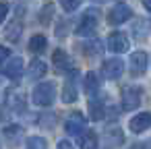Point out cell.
<instances>
[{
	"mask_svg": "<svg viewBox=\"0 0 151 149\" xmlns=\"http://www.w3.org/2000/svg\"><path fill=\"white\" fill-rule=\"evenodd\" d=\"M31 99H33V104L40 106V108L52 106L54 99H56V87H54V83H37V85L33 87Z\"/></svg>",
	"mask_w": 151,
	"mask_h": 149,
	"instance_id": "cell-1",
	"label": "cell"
},
{
	"mask_svg": "<svg viewBox=\"0 0 151 149\" xmlns=\"http://www.w3.org/2000/svg\"><path fill=\"white\" fill-rule=\"evenodd\" d=\"M64 130H66L68 135H73V137H81V135L87 130V120H85V116H83L81 112H73V114L66 118V122H64Z\"/></svg>",
	"mask_w": 151,
	"mask_h": 149,
	"instance_id": "cell-2",
	"label": "cell"
},
{
	"mask_svg": "<svg viewBox=\"0 0 151 149\" xmlns=\"http://www.w3.org/2000/svg\"><path fill=\"white\" fill-rule=\"evenodd\" d=\"M120 99H122V110L132 112L141 104V89L139 87H124L122 93H120Z\"/></svg>",
	"mask_w": 151,
	"mask_h": 149,
	"instance_id": "cell-3",
	"label": "cell"
},
{
	"mask_svg": "<svg viewBox=\"0 0 151 149\" xmlns=\"http://www.w3.org/2000/svg\"><path fill=\"white\" fill-rule=\"evenodd\" d=\"M130 17H132L130 6H126L124 2H118V4H114V6L110 9V13H108V23H110V25H122V23H126Z\"/></svg>",
	"mask_w": 151,
	"mask_h": 149,
	"instance_id": "cell-4",
	"label": "cell"
},
{
	"mask_svg": "<svg viewBox=\"0 0 151 149\" xmlns=\"http://www.w3.org/2000/svg\"><path fill=\"white\" fill-rule=\"evenodd\" d=\"M97 21H99V11L89 9V11L83 15V19H81V23H79V27H77V33H79V35H91V33L95 31V27H97Z\"/></svg>",
	"mask_w": 151,
	"mask_h": 149,
	"instance_id": "cell-5",
	"label": "cell"
},
{
	"mask_svg": "<svg viewBox=\"0 0 151 149\" xmlns=\"http://www.w3.org/2000/svg\"><path fill=\"white\" fill-rule=\"evenodd\" d=\"M124 143V132L120 128H108L101 137V149H118Z\"/></svg>",
	"mask_w": 151,
	"mask_h": 149,
	"instance_id": "cell-6",
	"label": "cell"
},
{
	"mask_svg": "<svg viewBox=\"0 0 151 149\" xmlns=\"http://www.w3.org/2000/svg\"><path fill=\"white\" fill-rule=\"evenodd\" d=\"M149 68V54L143 50H137L130 54V73L132 75H143Z\"/></svg>",
	"mask_w": 151,
	"mask_h": 149,
	"instance_id": "cell-7",
	"label": "cell"
},
{
	"mask_svg": "<svg viewBox=\"0 0 151 149\" xmlns=\"http://www.w3.org/2000/svg\"><path fill=\"white\" fill-rule=\"evenodd\" d=\"M108 50L114 52V54H124L128 50V37L122 31L110 33V37H108Z\"/></svg>",
	"mask_w": 151,
	"mask_h": 149,
	"instance_id": "cell-8",
	"label": "cell"
},
{
	"mask_svg": "<svg viewBox=\"0 0 151 149\" xmlns=\"http://www.w3.org/2000/svg\"><path fill=\"white\" fill-rule=\"evenodd\" d=\"M101 73L106 79H118L124 73V62L120 58H110L101 62Z\"/></svg>",
	"mask_w": 151,
	"mask_h": 149,
	"instance_id": "cell-9",
	"label": "cell"
},
{
	"mask_svg": "<svg viewBox=\"0 0 151 149\" xmlns=\"http://www.w3.org/2000/svg\"><path fill=\"white\" fill-rule=\"evenodd\" d=\"M149 126H151V114H149V112H137V116H132L130 122H128V128H130L134 135L145 132Z\"/></svg>",
	"mask_w": 151,
	"mask_h": 149,
	"instance_id": "cell-10",
	"label": "cell"
},
{
	"mask_svg": "<svg viewBox=\"0 0 151 149\" xmlns=\"http://www.w3.org/2000/svg\"><path fill=\"white\" fill-rule=\"evenodd\" d=\"M23 73V58H11L6 64H4V75L13 81H17Z\"/></svg>",
	"mask_w": 151,
	"mask_h": 149,
	"instance_id": "cell-11",
	"label": "cell"
},
{
	"mask_svg": "<svg viewBox=\"0 0 151 149\" xmlns=\"http://www.w3.org/2000/svg\"><path fill=\"white\" fill-rule=\"evenodd\" d=\"M52 60H54V66L58 71H70V66H73V60L64 50H56L52 54Z\"/></svg>",
	"mask_w": 151,
	"mask_h": 149,
	"instance_id": "cell-12",
	"label": "cell"
},
{
	"mask_svg": "<svg viewBox=\"0 0 151 149\" xmlns=\"http://www.w3.org/2000/svg\"><path fill=\"white\" fill-rule=\"evenodd\" d=\"M46 73H48V66H46L44 60L35 58V60L29 62V68H27V77H29V79H42Z\"/></svg>",
	"mask_w": 151,
	"mask_h": 149,
	"instance_id": "cell-13",
	"label": "cell"
},
{
	"mask_svg": "<svg viewBox=\"0 0 151 149\" xmlns=\"http://www.w3.org/2000/svg\"><path fill=\"white\" fill-rule=\"evenodd\" d=\"M83 87H85V93L89 97H95L99 93V79L95 73H87L85 75V81H83Z\"/></svg>",
	"mask_w": 151,
	"mask_h": 149,
	"instance_id": "cell-14",
	"label": "cell"
},
{
	"mask_svg": "<svg viewBox=\"0 0 151 149\" xmlns=\"http://www.w3.org/2000/svg\"><path fill=\"white\" fill-rule=\"evenodd\" d=\"M62 101H64V104L77 101V85H75L73 79H68V81L64 83V89H62Z\"/></svg>",
	"mask_w": 151,
	"mask_h": 149,
	"instance_id": "cell-15",
	"label": "cell"
},
{
	"mask_svg": "<svg viewBox=\"0 0 151 149\" xmlns=\"http://www.w3.org/2000/svg\"><path fill=\"white\" fill-rule=\"evenodd\" d=\"M46 46H48V40H46L42 33H37V35H33V37L29 40V50H31L33 54L44 52V50H46Z\"/></svg>",
	"mask_w": 151,
	"mask_h": 149,
	"instance_id": "cell-16",
	"label": "cell"
},
{
	"mask_svg": "<svg viewBox=\"0 0 151 149\" xmlns=\"http://www.w3.org/2000/svg\"><path fill=\"white\" fill-rule=\"evenodd\" d=\"M97 137H95V132H91V130H85L83 135H81V149H97Z\"/></svg>",
	"mask_w": 151,
	"mask_h": 149,
	"instance_id": "cell-17",
	"label": "cell"
},
{
	"mask_svg": "<svg viewBox=\"0 0 151 149\" xmlns=\"http://www.w3.org/2000/svg\"><path fill=\"white\" fill-rule=\"evenodd\" d=\"M91 118L93 120H104V116H106V108H104V101H97V99H93L91 101Z\"/></svg>",
	"mask_w": 151,
	"mask_h": 149,
	"instance_id": "cell-18",
	"label": "cell"
},
{
	"mask_svg": "<svg viewBox=\"0 0 151 149\" xmlns=\"http://www.w3.org/2000/svg\"><path fill=\"white\" fill-rule=\"evenodd\" d=\"M25 149H48V143H46V139H44V137L33 135V137H29V139H27Z\"/></svg>",
	"mask_w": 151,
	"mask_h": 149,
	"instance_id": "cell-19",
	"label": "cell"
},
{
	"mask_svg": "<svg viewBox=\"0 0 151 149\" xmlns=\"http://www.w3.org/2000/svg\"><path fill=\"white\" fill-rule=\"evenodd\" d=\"M21 31H23V29H19V19H17V21H13L9 29H4V33H6V37H9L11 42H15V40L19 37V33H21Z\"/></svg>",
	"mask_w": 151,
	"mask_h": 149,
	"instance_id": "cell-20",
	"label": "cell"
},
{
	"mask_svg": "<svg viewBox=\"0 0 151 149\" xmlns=\"http://www.w3.org/2000/svg\"><path fill=\"white\" fill-rule=\"evenodd\" d=\"M58 2H60V6H62L66 13H73V11H77V9L81 6L83 0H58Z\"/></svg>",
	"mask_w": 151,
	"mask_h": 149,
	"instance_id": "cell-21",
	"label": "cell"
},
{
	"mask_svg": "<svg viewBox=\"0 0 151 149\" xmlns=\"http://www.w3.org/2000/svg\"><path fill=\"white\" fill-rule=\"evenodd\" d=\"M83 52H85L87 56H95V54H99V52H101V44H99V42H91L89 46H85V48H83Z\"/></svg>",
	"mask_w": 151,
	"mask_h": 149,
	"instance_id": "cell-22",
	"label": "cell"
},
{
	"mask_svg": "<svg viewBox=\"0 0 151 149\" xmlns=\"http://www.w3.org/2000/svg\"><path fill=\"white\" fill-rule=\"evenodd\" d=\"M4 137L13 143V139H15V137H21V128H19V126H15V124L6 126V128H4Z\"/></svg>",
	"mask_w": 151,
	"mask_h": 149,
	"instance_id": "cell-23",
	"label": "cell"
},
{
	"mask_svg": "<svg viewBox=\"0 0 151 149\" xmlns=\"http://www.w3.org/2000/svg\"><path fill=\"white\" fill-rule=\"evenodd\" d=\"M9 56H11V50L4 48V46H0V66H2V64L9 60Z\"/></svg>",
	"mask_w": 151,
	"mask_h": 149,
	"instance_id": "cell-24",
	"label": "cell"
},
{
	"mask_svg": "<svg viewBox=\"0 0 151 149\" xmlns=\"http://www.w3.org/2000/svg\"><path fill=\"white\" fill-rule=\"evenodd\" d=\"M6 15H9V4H6V2H0V25L4 23Z\"/></svg>",
	"mask_w": 151,
	"mask_h": 149,
	"instance_id": "cell-25",
	"label": "cell"
},
{
	"mask_svg": "<svg viewBox=\"0 0 151 149\" xmlns=\"http://www.w3.org/2000/svg\"><path fill=\"white\" fill-rule=\"evenodd\" d=\"M56 149H75V147H73L66 139H62V141H58V147H56Z\"/></svg>",
	"mask_w": 151,
	"mask_h": 149,
	"instance_id": "cell-26",
	"label": "cell"
},
{
	"mask_svg": "<svg viewBox=\"0 0 151 149\" xmlns=\"http://www.w3.org/2000/svg\"><path fill=\"white\" fill-rule=\"evenodd\" d=\"M143 6H145V9L149 11V9H151V2H149V0H143Z\"/></svg>",
	"mask_w": 151,
	"mask_h": 149,
	"instance_id": "cell-27",
	"label": "cell"
},
{
	"mask_svg": "<svg viewBox=\"0 0 151 149\" xmlns=\"http://www.w3.org/2000/svg\"><path fill=\"white\" fill-rule=\"evenodd\" d=\"M0 118H2V108H0Z\"/></svg>",
	"mask_w": 151,
	"mask_h": 149,
	"instance_id": "cell-28",
	"label": "cell"
},
{
	"mask_svg": "<svg viewBox=\"0 0 151 149\" xmlns=\"http://www.w3.org/2000/svg\"><path fill=\"white\" fill-rule=\"evenodd\" d=\"M95 2H104V0H95Z\"/></svg>",
	"mask_w": 151,
	"mask_h": 149,
	"instance_id": "cell-29",
	"label": "cell"
}]
</instances>
